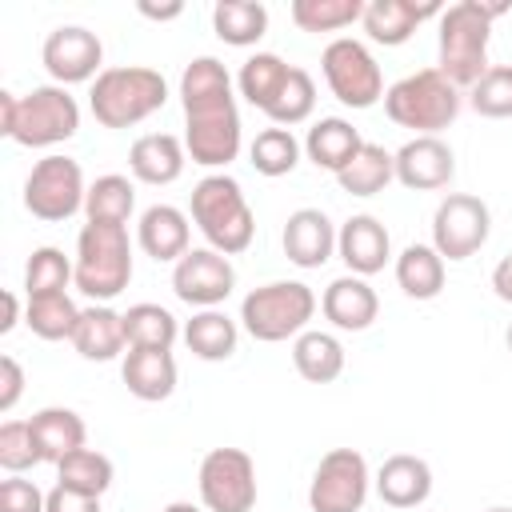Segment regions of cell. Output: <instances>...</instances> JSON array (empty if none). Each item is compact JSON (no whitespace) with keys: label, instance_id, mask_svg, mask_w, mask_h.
Listing matches in <instances>:
<instances>
[{"label":"cell","instance_id":"f6af8a7d","mask_svg":"<svg viewBox=\"0 0 512 512\" xmlns=\"http://www.w3.org/2000/svg\"><path fill=\"white\" fill-rule=\"evenodd\" d=\"M44 512H100V496H88V492H76V488L56 484L48 492Z\"/></svg>","mask_w":512,"mask_h":512},{"label":"cell","instance_id":"6da1fadb","mask_svg":"<svg viewBox=\"0 0 512 512\" xmlns=\"http://www.w3.org/2000/svg\"><path fill=\"white\" fill-rule=\"evenodd\" d=\"M184 152L200 168H228L240 156L244 132L232 96V76L216 56H196L180 72Z\"/></svg>","mask_w":512,"mask_h":512},{"label":"cell","instance_id":"52a82bcc","mask_svg":"<svg viewBox=\"0 0 512 512\" xmlns=\"http://www.w3.org/2000/svg\"><path fill=\"white\" fill-rule=\"evenodd\" d=\"M384 112L392 124L412 128L416 136H440V128L460 116V88L440 68H420L384 92Z\"/></svg>","mask_w":512,"mask_h":512},{"label":"cell","instance_id":"ba28073f","mask_svg":"<svg viewBox=\"0 0 512 512\" xmlns=\"http://www.w3.org/2000/svg\"><path fill=\"white\" fill-rule=\"evenodd\" d=\"M316 316V292L304 280H268L240 300V324L260 344L296 340Z\"/></svg>","mask_w":512,"mask_h":512},{"label":"cell","instance_id":"1f68e13d","mask_svg":"<svg viewBox=\"0 0 512 512\" xmlns=\"http://www.w3.org/2000/svg\"><path fill=\"white\" fill-rule=\"evenodd\" d=\"M136 212V184L120 172H108V176H96L88 184V196H84V216L92 224H124L132 220Z\"/></svg>","mask_w":512,"mask_h":512},{"label":"cell","instance_id":"f5cc1de1","mask_svg":"<svg viewBox=\"0 0 512 512\" xmlns=\"http://www.w3.org/2000/svg\"><path fill=\"white\" fill-rule=\"evenodd\" d=\"M504 340H508V352H512V324H508V336Z\"/></svg>","mask_w":512,"mask_h":512},{"label":"cell","instance_id":"5bb4252c","mask_svg":"<svg viewBox=\"0 0 512 512\" xmlns=\"http://www.w3.org/2000/svg\"><path fill=\"white\" fill-rule=\"evenodd\" d=\"M236 288V268L232 256L216 252V248H188L176 264H172V292L176 300L200 308H220Z\"/></svg>","mask_w":512,"mask_h":512},{"label":"cell","instance_id":"f907efd6","mask_svg":"<svg viewBox=\"0 0 512 512\" xmlns=\"http://www.w3.org/2000/svg\"><path fill=\"white\" fill-rule=\"evenodd\" d=\"M164 512H204V508H196V504H188V500H172Z\"/></svg>","mask_w":512,"mask_h":512},{"label":"cell","instance_id":"9c48e42d","mask_svg":"<svg viewBox=\"0 0 512 512\" xmlns=\"http://www.w3.org/2000/svg\"><path fill=\"white\" fill-rule=\"evenodd\" d=\"M320 72L328 92L344 104V108H372L376 100H384V72L376 64V56L368 52V44L352 40V36H336L324 52H320Z\"/></svg>","mask_w":512,"mask_h":512},{"label":"cell","instance_id":"836d02e7","mask_svg":"<svg viewBox=\"0 0 512 512\" xmlns=\"http://www.w3.org/2000/svg\"><path fill=\"white\" fill-rule=\"evenodd\" d=\"M392 180H396V156H392L384 144H368V140H364V148L356 152V160H352L344 172H336V184H340L348 196H376V192H384Z\"/></svg>","mask_w":512,"mask_h":512},{"label":"cell","instance_id":"d6a6232c","mask_svg":"<svg viewBox=\"0 0 512 512\" xmlns=\"http://www.w3.org/2000/svg\"><path fill=\"white\" fill-rule=\"evenodd\" d=\"M288 72H292V64H284L276 52H252V56L240 64V72H236V88H240V96H244L252 108L268 112L272 100L280 96Z\"/></svg>","mask_w":512,"mask_h":512},{"label":"cell","instance_id":"d6986e66","mask_svg":"<svg viewBox=\"0 0 512 512\" xmlns=\"http://www.w3.org/2000/svg\"><path fill=\"white\" fill-rule=\"evenodd\" d=\"M320 312H324V320L332 324V328H340V332H364V328H372V320L380 316V296H376V288L364 280V276H336L328 288H324V296H320Z\"/></svg>","mask_w":512,"mask_h":512},{"label":"cell","instance_id":"44dd1931","mask_svg":"<svg viewBox=\"0 0 512 512\" xmlns=\"http://www.w3.org/2000/svg\"><path fill=\"white\" fill-rule=\"evenodd\" d=\"M372 484H376V492L388 508L408 512V508H420L432 496V468H428V460H420L412 452H396L376 468Z\"/></svg>","mask_w":512,"mask_h":512},{"label":"cell","instance_id":"5b68a950","mask_svg":"<svg viewBox=\"0 0 512 512\" xmlns=\"http://www.w3.org/2000/svg\"><path fill=\"white\" fill-rule=\"evenodd\" d=\"M164 104H168V80L144 64L104 68L88 92V108L104 128H132L152 112H160Z\"/></svg>","mask_w":512,"mask_h":512},{"label":"cell","instance_id":"3957f363","mask_svg":"<svg viewBox=\"0 0 512 512\" xmlns=\"http://www.w3.org/2000/svg\"><path fill=\"white\" fill-rule=\"evenodd\" d=\"M80 132V104L60 84H40L24 96L0 92V136L20 148H56Z\"/></svg>","mask_w":512,"mask_h":512},{"label":"cell","instance_id":"f546056e","mask_svg":"<svg viewBox=\"0 0 512 512\" xmlns=\"http://www.w3.org/2000/svg\"><path fill=\"white\" fill-rule=\"evenodd\" d=\"M396 284L408 300H436L444 288V256L432 244H408L396 256Z\"/></svg>","mask_w":512,"mask_h":512},{"label":"cell","instance_id":"4fadbf2b","mask_svg":"<svg viewBox=\"0 0 512 512\" xmlns=\"http://www.w3.org/2000/svg\"><path fill=\"white\" fill-rule=\"evenodd\" d=\"M492 236V212L472 192H448L432 212V248L444 260L476 256Z\"/></svg>","mask_w":512,"mask_h":512},{"label":"cell","instance_id":"9a60e30c","mask_svg":"<svg viewBox=\"0 0 512 512\" xmlns=\"http://www.w3.org/2000/svg\"><path fill=\"white\" fill-rule=\"evenodd\" d=\"M40 60L48 68V76L68 88V84H84V80H96L104 68V44L96 32H88L84 24H60L44 36V48H40Z\"/></svg>","mask_w":512,"mask_h":512},{"label":"cell","instance_id":"cb8c5ba5","mask_svg":"<svg viewBox=\"0 0 512 512\" xmlns=\"http://www.w3.org/2000/svg\"><path fill=\"white\" fill-rule=\"evenodd\" d=\"M120 376L136 400H144V404L168 400L176 392V356H172V348H128Z\"/></svg>","mask_w":512,"mask_h":512},{"label":"cell","instance_id":"8992f818","mask_svg":"<svg viewBox=\"0 0 512 512\" xmlns=\"http://www.w3.org/2000/svg\"><path fill=\"white\" fill-rule=\"evenodd\" d=\"M76 276L72 284L92 300L108 304L116 300L132 280V240L124 224H84L76 236Z\"/></svg>","mask_w":512,"mask_h":512},{"label":"cell","instance_id":"603a6c76","mask_svg":"<svg viewBox=\"0 0 512 512\" xmlns=\"http://www.w3.org/2000/svg\"><path fill=\"white\" fill-rule=\"evenodd\" d=\"M188 164V152H184V140L172 136V132H148V136H136L132 148H128V168L140 184H152V188H164L172 180H180Z\"/></svg>","mask_w":512,"mask_h":512},{"label":"cell","instance_id":"4316f807","mask_svg":"<svg viewBox=\"0 0 512 512\" xmlns=\"http://www.w3.org/2000/svg\"><path fill=\"white\" fill-rule=\"evenodd\" d=\"M180 336H184V344H188L192 356L216 364V360H228V356L236 352V344H240V324H236L228 312H220V308H200V312H192V320L184 324Z\"/></svg>","mask_w":512,"mask_h":512},{"label":"cell","instance_id":"8fae6325","mask_svg":"<svg viewBox=\"0 0 512 512\" xmlns=\"http://www.w3.org/2000/svg\"><path fill=\"white\" fill-rule=\"evenodd\" d=\"M204 512H252L256 508V464L244 448H212L196 472Z\"/></svg>","mask_w":512,"mask_h":512},{"label":"cell","instance_id":"c3c4849f","mask_svg":"<svg viewBox=\"0 0 512 512\" xmlns=\"http://www.w3.org/2000/svg\"><path fill=\"white\" fill-rule=\"evenodd\" d=\"M16 324H20V300H16V292H4V320H0V332L8 336Z\"/></svg>","mask_w":512,"mask_h":512},{"label":"cell","instance_id":"7a4b0ae2","mask_svg":"<svg viewBox=\"0 0 512 512\" xmlns=\"http://www.w3.org/2000/svg\"><path fill=\"white\" fill-rule=\"evenodd\" d=\"M508 4H488V0H460L440 12V32H436V68L456 84L472 88L492 64H488V40H492V20L504 16Z\"/></svg>","mask_w":512,"mask_h":512},{"label":"cell","instance_id":"30bf717a","mask_svg":"<svg viewBox=\"0 0 512 512\" xmlns=\"http://www.w3.org/2000/svg\"><path fill=\"white\" fill-rule=\"evenodd\" d=\"M84 196H88V184L80 164L60 152H48L44 160H36L24 180V208L48 224L84 212Z\"/></svg>","mask_w":512,"mask_h":512},{"label":"cell","instance_id":"7bdbcfd3","mask_svg":"<svg viewBox=\"0 0 512 512\" xmlns=\"http://www.w3.org/2000/svg\"><path fill=\"white\" fill-rule=\"evenodd\" d=\"M32 464H44L36 436H32V424L28 420H4L0 424V468L8 476H24Z\"/></svg>","mask_w":512,"mask_h":512},{"label":"cell","instance_id":"b9f144b4","mask_svg":"<svg viewBox=\"0 0 512 512\" xmlns=\"http://www.w3.org/2000/svg\"><path fill=\"white\" fill-rule=\"evenodd\" d=\"M468 104H472L476 116L508 120V116H512V64H492V68L468 88Z\"/></svg>","mask_w":512,"mask_h":512},{"label":"cell","instance_id":"ee69618b","mask_svg":"<svg viewBox=\"0 0 512 512\" xmlns=\"http://www.w3.org/2000/svg\"><path fill=\"white\" fill-rule=\"evenodd\" d=\"M48 492H40L32 480L24 476H8L0 480V512H44Z\"/></svg>","mask_w":512,"mask_h":512},{"label":"cell","instance_id":"e0dca14e","mask_svg":"<svg viewBox=\"0 0 512 512\" xmlns=\"http://www.w3.org/2000/svg\"><path fill=\"white\" fill-rule=\"evenodd\" d=\"M336 256L348 264L352 276H364L368 280V276L384 272V264L392 260V236H388V228L376 216L356 212L336 232Z\"/></svg>","mask_w":512,"mask_h":512},{"label":"cell","instance_id":"484cf974","mask_svg":"<svg viewBox=\"0 0 512 512\" xmlns=\"http://www.w3.org/2000/svg\"><path fill=\"white\" fill-rule=\"evenodd\" d=\"M364 148V140H360V132L352 128V120H344V116H320L312 128H308V136H304V156L316 164V168H324V172H344L352 160H356V152Z\"/></svg>","mask_w":512,"mask_h":512},{"label":"cell","instance_id":"60d3db41","mask_svg":"<svg viewBox=\"0 0 512 512\" xmlns=\"http://www.w3.org/2000/svg\"><path fill=\"white\" fill-rule=\"evenodd\" d=\"M312 108H316V84H312V76H308L304 68L292 64V72H288L280 96L272 100V108H268L264 116H268L276 128H292V124H304V120L312 116Z\"/></svg>","mask_w":512,"mask_h":512},{"label":"cell","instance_id":"7c38bea8","mask_svg":"<svg viewBox=\"0 0 512 512\" xmlns=\"http://www.w3.org/2000/svg\"><path fill=\"white\" fill-rule=\"evenodd\" d=\"M372 488L368 460L356 448H332L320 456L312 484H308V508L312 512H360Z\"/></svg>","mask_w":512,"mask_h":512},{"label":"cell","instance_id":"d4e9b609","mask_svg":"<svg viewBox=\"0 0 512 512\" xmlns=\"http://www.w3.org/2000/svg\"><path fill=\"white\" fill-rule=\"evenodd\" d=\"M72 348L84 360H96V364L116 360L128 348L124 312H116L112 304H88V308H80V320H76V332H72Z\"/></svg>","mask_w":512,"mask_h":512},{"label":"cell","instance_id":"7402d4cb","mask_svg":"<svg viewBox=\"0 0 512 512\" xmlns=\"http://www.w3.org/2000/svg\"><path fill=\"white\" fill-rule=\"evenodd\" d=\"M188 240H192V224L176 204H152L136 220V244L156 264H176L188 252Z\"/></svg>","mask_w":512,"mask_h":512},{"label":"cell","instance_id":"277c9868","mask_svg":"<svg viewBox=\"0 0 512 512\" xmlns=\"http://www.w3.org/2000/svg\"><path fill=\"white\" fill-rule=\"evenodd\" d=\"M192 224L208 240V248L224 256H240L256 240V216L244 200V188L228 172H208L192 188Z\"/></svg>","mask_w":512,"mask_h":512},{"label":"cell","instance_id":"74e56055","mask_svg":"<svg viewBox=\"0 0 512 512\" xmlns=\"http://www.w3.org/2000/svg\"><path fill=\"white\" fill-rule=\"evenodd\" d=\"M300 152H304V144L292 136V128H276L272 124V128L256 132V140L248 144V164L260 176L276 180V176H288L300 164Z\"/></svg>","mask_w":512,"mask_h":512},{"label":"cell","instance_id":"83f0119b","mask_svg":"<svg viewBox=\"0 0 512 512\" xmlns=\"http://www.w3.org/2000/svg\"><path fill=\"white\" fill-rule=\"evenodd\" d=\"M28 424H32L36 448H40V456L48 464H60L68 452L84 448V440H88V428H84L80 412H72V408H56V404L40 408V412L28 416Z\"/></svg>","mask_w":512,"mask_h":512},{"label":"cell","instance_id":"ac0fdd59","mask_svg":"<svg viewBox=\"0 0 512 512\" xmlns=\"http://www.w3.org/2000/svg\"><path fill=\"white\" fill-rule=\"evenodd\" d=\"M336 224L328 220V212L320 208H296L288 220H284V232H280V244H284V256L296 264V268H320L336 256Z\"/></svg>","mask_w":512,"mask_h":512},{"label":"cell","instance_id":"681fc988","mask_svg":"<svg viewBox=\"0 0 512 512\" xmlns=\"http://www.w3.org/2000/svg\"><path fill=\"white\" fill-rule=\"evenodd\" d=\"M136 12L148 16V20H176V16L184 12V4H164V8H156V4H140Z\"/></svg>","mask_w":512,"mask_h":512},{"label":"cell","instance_id":"7dc6e473","mask_svg":"<svg viewBox=\"0 0 512 512\" xmlns=\"http://www.w3.org/2000/svg\"><path fill=\"white\" fill-rule=\"evenodd\" d=\"M492 292H496L504 304H512V252L496 260V268H492Z\"/></svg>","mask_w":512,"mask_h":512},{"label":"cell","instance_id":"ab89813d","mask_svg":"<svg viewBox=\"0 0 512 512\" xmlns=\"http://www.w3.org/2000/svg\"><path fill=\"white\" fill-rule=\"evenodd\" d=\"M72 276H76V264H72L60 248L44 244V248H36V252L28 256V264H24V292H28V296L68 292Z\"/></svg>","mask_w":512,"mask_h":512},{"label":"cell","instance_id":"2e32d148","mask_svg":"<svg viewBox=\"0 0 512 512\" xmlns=\"http://www.w3.org/2000/svg\"><path fill=\"white\" fill-rule=\"evenodd\" d=\"M392 156H396V180L412 192L448 188L456 176V156L440 136H412Z\"/></svg>","mask_w":512,"mask_h":512},{"label":"cell","instance_id":"8d00e7d4","mask_svg":"<svg viewBox=\"0 0 512 512\" xmlns=\"http://www.w3.org/2000/svg\"><path fill=\"white\" fill-rule=\"evenodd\" d=\"M112 480H116L112 460H108L104 452L88 448V444L76 448V452H68V456L56 464V484L76 488V492H88V496H104V492L112 488Z\"/></svg>","mask_w":512,"mask_h":512},{"label":"cell","instance_id":"ffe728a7","mask_svg":"<svg viewBox=\"0 0 512 512\" xmlns=\"http://www.w3.org/2000/svg\"><path fill=\"white\" fill-rule=\"evenodd\" d=\"M444 4L436 0H424V4H412V0H368L364 4V32L372 44H384V48H400L424 20H440Z\"/></svg>","mask_w":512,"mask_h":512},{"label":"cell","instance_id":"e575fe53","mask_svg":"<svg viewBox=\"0 0 512 512\" xmlns=\"http://www.w3.org/2000/svg\"><path fill=\"white\" fill-rule=\"evenodd\" d=\"M80 320V308L68 292H48V296H28L24 304V324L40 340H72Z\"/></svg>","mask_w":512,"mask_h":512},{"label":"cell","instance_id":"bcb514c9","mask_svg":"<svg viewBox=\"0 0 512 512\" xmlns=\"http://www.w3.org/2000/svg\"><path fill=\"white\" fill-rule=\"evenodd\" d=\"M20 392H24V368L16 364V356H0V412H12Z\"/></svg>","mask_w":512,"mask_h":512},{"label":"cell","instance_id":"d590c367","mask_svg":"<svg viewBox=\"0 0 512 512\" xmlns=\"http://www.w3.org/2000/svg\"><path fill=\"white\" fill-rule=\"evenodd\" d=\"M184 328L176 324V316L164 308V304H132L124 312V336H128V348H172L176 336Z\"/></svg>","mask_w":512,"mask_h":512},{"label":"cell","instance_id":"4dcf8cb0","mask_svg":"<svg viewBox=\"0 0 512 512\" xmlns=\"http://www.w3.org/2000/svg\"><path fill=\"white\" fill-rule=\"evenodd\" d=\"M212 32L232 48H252L268 32V8L260 0H216Z\"/></svg>","mask_w":512,"mask_h":512},{"label":"cell","instance_id":"f1b7e54d","mask_svg":"<svg viewBox=\"0 0 512 512\" xmlns=\"http://www.w3.org/2000/svg\"><path fill=\"white\" fill-rule=\"evenodd\" d=\"M292 364L308 384H332L344 372V344L332 332L308 328L292 340Z\"/></svg>","mask_w":512,"mask_h":512},{"label":"cell","instance_id":"f35d334b","mask_svg":"<svg viewBox=\"0 0 512 512\" xmlns=\"http://www.w3.org/2000/svg\"><path fill=\"white\" fill-rule=\"evenodd\" d=\"M288 16L300 32H340L364 20V0H292Z\"/></svg>","mask_w":512,"mask_h":512},{"label":"cell","instance_id":"816d5d0a","mask_svg":"<svg viewBox=\"0 0 512 512\" xmlns=\"http://www.w3.org/2000/svg\"><path fill=\"white\" fill-rule=\"evenodd\" d=\"M484 512H512V508H504V504H496V508H484Z\"/></svg>","mask_w":512,"mask_h":512}]
</instances>
